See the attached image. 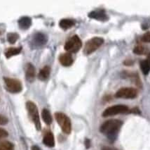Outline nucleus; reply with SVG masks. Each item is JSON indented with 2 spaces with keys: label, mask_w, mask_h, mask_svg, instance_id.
Listing matches in <instances>:
<instances>
[{
  "label": "nucleus",
  "mask_w": 150,
  "mask_h": 150,
  "mask_svg": "<svg viewBox=\"0 0 150 150\" xmlns=\"http://www.w3.org/2000/svg\"><path fill=\"white\" fill-rule=\"evenodd\" d=\"M7 123H8V119L2 115H0V125H6Z\"/></svg>",
  "instance_id": "obj_25"
},
{
  "label": "nucleus",
  "mask_w": 150,
  "mask_h": 150,
  "mask_svg": "<svg viewBox=\"0 0 150 150\" xmlns=\"http://www.w3.org/2000/svg\"><path fill=\"white\" fill-rule=\"evenodd\" d=\"M43 142L46 146L49 147H53L55 145V140L54 136L51 132H48L44 135V139H43Z\"/></svg>",
  "instance_id": "obj_13"
},
{
  "label": "nucleus",
  "mask_w": 150,
  "mask_h": 150,
  "mask_svg": "<svg viewBox=\"0 0 150 150\" xmlns=\"http://www.w3.org/2000/svg\"><path fill=\"white\" fill-rule=\"evenodd\" d=\"M8 135V132L6 130L4 129V128H0V139H3L6 137Z\"/></svg>",
  "instance_id": "obj_23"
},
{
  "label": "nucleus",
  "mask_w": 150,
  "mask_h": 150,
  "mask_svg": "<svg viewBox=\"0 0 150 150\" xmlns=\"http://www.w3.org/2000/svg\"><path fill=\"white\" fill-rule=\"evenodd\" d=\"M142 40L144 42H149V43H150V32L144 34L142 37Z\"/></svg>",
  "instance_id": "obj_24"
},
{
  "label": "nucleus",
  "mask_w": 150,
  "mask_h": 150,
  "mask_svg": "<svg viewBox=\"0 0 150 150\" xmlns=\"http://www.w3.org/2000/svg\"><path fill=\"white\" fill-rule=\"evenodd\" d=\"M42 116L43 119V121L45 122V124L47 125H50L52 123V116H51V113L49 111L46 109H44L42 112Z\"/></svg>",
  "instance_id": "obj_18"
},
{
  "label": "nucleus",
  "mask_w": 150,
  "mask_h": 150,
  "mask_svg": "<svg viewBox=\"0 0 150 150\" xmlns=\"http://www.w3.org/2000/svg\"><path fill=\"white\" fill-rule=\"evenodd\" d=\"M0 150H14V145L8 141H0Z\"/></svg>",
  "instance_id": "obj_19"
},
{
  "label": "nucleus",
  "mask_w": 150,
  "mask_h": 150,
  "mask_svg": "<svg viewBox=\"0 0 150 150\" xmlns=\"http://www.w3.org/2000/svg\"><path fill=\"white\" fill-rule=\"evenodd\" d=\"M60 63L64 66H70L73 64V59L70 53H64L59 57Z\"/></svg>",
  "instance_id": "obj_11"
},
{
  "label": "nucleus",
  "mask_w": 150,
  "mask_h": 150,
  "mask_svg": "<svg viewBox=\"0 0 150 150\" xmlns=\"http://www.w3.org/2000/svg\"><path fill=\"white\" fill-rule=\"evenodd\" d=\"M21 49H22L21 47H9L5 51V55L7 58H9V57L18 54L21 51Z\"/></svg>",
  "instance_id": "obj_17"
},
{
  "label": "nucleus",
  "mask_w": 150,
  "mask_h": 150,
  "mask_svg": "<svg viewBox=\"0 0 150 150\" xmlns=\"http://www.w3.org/2000/svg\"><path fill=\"white\" fill-rule=\"evenodd\" d=\"M102 150H118L115 148H112V147H103L102 148Z\"/></svg>",
  "instance_id": "obj_26"
},
{
  "label": "nucleus",
  "mask_w": 150,
  "mask_h": 150,
  "mask_svg": "<svg viewBox=\"0 0 150 150\" xmlns=\"http://www.w3.org/2000/svg\"><path fill=\"white\" fill-rule=\"evenodd\" d=\"M55 117L58 122L59 126L64 133L66 134H69L72 130V124H71L70 119L67 115L61 112H57L55 114Z\"/></svg>",
  "instance_id": "obj_2"
},
{
  "label": "nucleus",
  "mask_w": 150,
  "mask_h": 150,
  "mask_svg": "<svg viewBox=\"0 0 150 150\" xmlns=\"http://www.w3.org/2000/svg\"><path fill=\"white\" fill-rule=\"evenodd\" d=\"M133 52L138 55L143 54H144V48L142 46H137V47L134 48Z\"/></svg>",
  "instance_id": "obj_22"
},
{
  "label": "nucleus",
  "mask_w": 150,
  "mask_h": 150,
  "mask_svg": "<svg viewBox=\"0 0 150 150\" xmlns=\"http://www.w3.org/2000/svg\"><path fill=\"white\" fill-rule=\"evenodd\" d=\"M137 90L133 87H123L119 89L115 94L116 97L122 99H134L137 97Z\"/></svg>",
  "instance_id": "obj_8"
},
{
  "label": "nucleus",
  "mask_w": 150,
  "mask_h": 150,
  "mask_svg": "<svg viewBox=\"0 0 150 150\" xmlns=\"http://www.w3.org/2000/svg\"><path fill=\"white\" fill-rule=\"evenodd\" d=\"M25 76L27 80L33 82L35 78V69L32 64H27L25 66Z\"/></svg>",
  "instance_id": "obj_12"
},
{
  "label": "nucleus",
  "mask_w": 150,
  "mask_h": 150,
  "mask_svg": "<svg viewBox=\"0 0 150 150\" xmlns=\"http://www.w3.org/2000/svg\"><path fill=\"white\" fill-rule=\"evenodd\" d=\"M4 80L6 89L10 92L18 93V92L22 91V83L20 80L16 79V78H8V77H4Z\"/></svg>",
  "instance_id": "obj_6"
},
{
  "label": "nucleus",
  "mask_w": 150,
  "mask_h": 150,
  "mask_svg": "<svg viewBox=\"0 0 150 150\" xmlns=\"http://www.w3.org/2000/svg\"><path fill=\"white\" fill-rule=\"evenodd\" d=\"M85 144H86V148H89L91 146V142H90V140H88V139H86L85 141Z\"/></svg>",
  "instance_id": "obj_27"
},
{
  "label": "nucleus",
  "mask_w": 150,
  "mask_h": 150,
  "mask_svg": "<svg viewBox=\"0 0 150 150\" xmlns=\"http://www.w3.org/2000/svg\"><path fill=\"white\" fill-rule=\"evenodd\" d=\"M146 61H147L148 63L150 64V54H149V55H148V56H147V59H146Z\"/></svg>",
  "instance_id": "obj_29"
},
{
  "label": "nucleus",
  "mask_w": 150,
  "mask_h": 150,
  "mask_svg": "<svg viewBox=\"0 0 150 150\" xmlns=\"http://www.w3.org/2000/svg\"><path fill=\"white\" fill-rule=\"evenodd\" d=\"M74 21L69 19H62V20L60 21V23H59V26H60V28H62L63 30L69 29V28H71L72 27L74 26Z\"/></svg>",
  "instance_id": "obj_16"
},
{
  "label": "nucleus",
  "mask_w": 150,
  "mask_h": 150,
  "mask_svg": "<svg viewBox=\"0 0 150 150\" xmlns=\"http://www.w3.org/2000/svg\"><path fill=\"white\" fill-rule=\"evenodd\" d=\"M31 150H42V149H41V148H39L38 146L34 145V146H33V147H32Z\"/></svg>",
  "instance_id": "obj_28"
},
{
  "label": "nucleus",
  "mask_w": 150,
  "mask_h": 150,
  "mask_svg": "<svg viewBox=\"0 0 150 150\" xmlns=\"http://www.w3.org/2000/svg\"><path fill=\"white\" fill-rule=\"evenodd\" d=\"M130 111L129 109L125 105H114V106L108 107L103 113V117L112 116L118 115V114H127Z\"/></svg>",
  "instance_id": "obj_5"
},
{
  "label": "nucleus",
  "mask_w": 150,
  "mask_h": 150,
  "mask_svg": "<svg viewBox=\"0 0 150 150\" xmlns=\"http://www.w3.org/2000/svg\"><path fill=\"white\" fill-rule=\"evenodd\" d=\"M27 109L28 111V113L31 119L33 120V123L35 125L37 130H41V122L39 119V115L38 109L35 103L33 101H29L26 103Z\"/></svg>",
  "instance_id": "obj_4"
},
{
  "label": "nucleus",
  "mask_w": 150,
  "mask_h": 150,
  "mask_svg": "<svg viewBox=\"0 0 150 150\" xmlns=\"http://www.w3.org/2000/svg\"><path fill=\"white\" fill-rule=\"evenodd\" d=\"M50 74H51V68L49 66L43 67V69H41L39 74V79L42 81L47 80L49 78Z\"/></svg>",
  "instance_id": "obj_15"
},
{
  "label": "nucleus",
  "mask_w": 150,
  "mask_h": 150,
  "mask_svg": "<svg viewBox=\"0 0 150 150\" xmlns=\"http://www.w3.org/2000/svg\"><path fill=\"white\" fill-rule=\"evenodd\" d=\"M140 68L144 75H147L150 71V64L146 60L142 61L140 63Z\"/></svg>",
  "instance_id": "obj_20"
},
{
  "label": "nucleus",
  "mask_w": 150,
  "mask_h": 150,
  "mask_svg": "<svg viewBox=\"0 0 150 150\" xmlns=\"http://www.w3.org/2000/svg\"><path fill=\"white\" fill-rule=\"evenodd\" d=\"M18 35L16 33H9L7 35V39L11 44H14L18 39Z\"/></svg>",
  "instance_id": "obj_21"
},
{
  "label": "nucleus",
  "mask_w": 150,
  "mask_h": 150,
  "mask_svg": "<svg viewBox=\"0 0 150 150\" xmlns=\"http://www.w3.org/2000/svg\"><path fill=\"white\" fill-rule=\"evenodd\" d=\"M82 42L77 35H74L69 38L65 44V49L69 53H76L81 49Z\"/></svg>",
  "instance_id": "obj_7"
},
{
  "label": "nucleus",
  "mask_w": 150,
  "mask_h": 150,
  "mask_svg": "<svg viewBox=\"0 0 150 150\" xmlns=\"http://www.w3.org/2000/svg\"><path fill=\"white\" fill-rule=\"evenodd\" d=\"M104 42V40L102 37H95L86 42L83 52L86 55H89L96 51Z\"/></svg>",
  "instance_id": "obj_3"
},
{
  "label": "nucleus",
  "mask_w": 150,
  "mask_h": 150,
  "mask_svg": "<svg viewBox=\"0 0 150 150\" xmlns=\"http://www.w3.org/2000/svg\"><path fill=\"white\" fill-rule=\"evenodd\" d=\"M32 24V20L30 17L23 16L21 17L18 21L19 27L21 29L27 30L30 28Z\"/></svg>",
  "instance_id": "obj_14"
},
{
  "label": "nucleus",
  "mask_w": 150,
  "mask_h": 150,
  "mask_svg": "<svg viewBox=\"0 0 150 150\" xmlns=\"http://www.w3.org/2000/svg\"><path fill=\"white\" fill-rule=\"evenodd\" d=\"M122 126V122L119 120L112 119L105 121L100 127V132L106 135L110 140H114Z\"/></svg>",
  "instance_id": "obj_1"
},
{
  "label": "nucleus",
  "mask_w": 150,
  "mask_h": 150,
  "mask_svg": "<svg viewBox=\"0 0 150 150\" xmlns=\"http://www.w3.org/2000/svg\"><path fill=\"white\" fill-rule=\"evenodd\" d=\"M47 42V37L42 33H35L31 40V45L34 47H40L44 46Z\"/></svg>",
  "instance_id": "obj_9"
},
{
  "label": "nucleus",
  "mask_w": 150,
  "mask_h": 150,
  "mask_svg": "<svg viewBox=\"0 0 150 150\" xmlns=\"http://www.w3.org/2000/svg\"><path fill=\"white\" fill-rule=\"evenodd\" d=\"M88 16L91 19H96L98 21H105L108 19V16L107 14L105 13L104 11H93L88 14Z\"/></svg>",
  "instance_id": "obj_10"
}]
</instances>
